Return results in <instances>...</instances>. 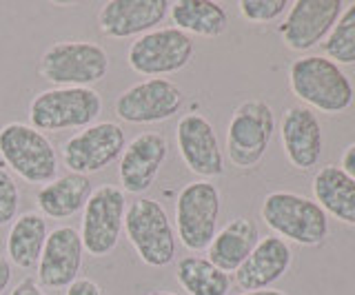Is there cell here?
<instances>
[{
    "mask_svg": "<svg viewBox=\"0 0 355 295\" xmlns=\"http://www.w3.org/2000/svg\"><path fill=\"white\" fill-rule=\"evenodd\" d=\"M92 191V180L87 176L64 173V176L42 184L36 193V204L40 215L51 217V220H67L85 209Z\"/></svg>",
    "mask_w": 355,
    "mask_h": 295,
    "instance_id": "cell-20",
    "label": "cell"
},
{
    "mask_svg": "<svg viewBox=\"0 0 355 295\" xmlns=\"http://www.w3.org/2000/svg\"><path fill=\"white\" fill-rule=\"evenodd\" d=\"M0 158L25 182L47 184L58 178L53 142L27 123H7L0 129Z\"/></svg>",
    "mask_w": 355,
    "mask_h": 295,
    "instance_id": "cell-3",
    "label": "cell"
},
{
    "mask_svg": "<svg viewBox=\"0 0 355 295\" xmlns=\"http://www.w3.org/2000/svg\"><path fill=\"white\" fill-rule=\"evenodd\" d=\"M83 240L78 229L60 224L49 231L42 256L38 260V284L42 289H64L80 278Z\"/></svg>",
    "mask_w": 355,
    "mask_h": 295,
    "instance_id": "cell-15",
    "label": "cell"
},
{
    "mask_svg": "<svg viewBox=\"0 0 355 295\" xmlns=\"http://www.w3.org/2000/svg\"><path fill=\"white\" fill-rule=\"evenodd\" d=\"M324 51L331 62L353 64L355 62V3L340 14L336 27L324 42Z\"/></svg>",
    "mask_w": 355,
    "mask_h": 295,
    "instance_id": "cell-26",
    "label": "cell"
},
{
    "mask_svg": "<svg viewBox=\"0 0 355 295\" xmlns=\"http://www.w3.org/2000/svg\"><path fill=\"white\" fill-rule=\"evenodd\" d=\"M220 191L214 182H189L175 200V238L189 251H205L218 233Z\"/></svg>",
    "mask_w": 355,
    "mask_h": 295,
    "instance_id": "cell-7",
    "label": "cell"
},
{
    "mask_svg": "<svg viewBox=\"0 0 355 295\" xmlns=\"http://www.w3.org/2000/svg\"><path fill=\"white\" fill-rule=\"evenodd\" d=\"M38 73L55 87H92L107 78L109 53L92 40H58L44 49Z\"/></svg>",
    "mask_w": 355,
    "mask_h": 295,
    "instance_id": "cell-1",
    "label": "cell"
},
{
    "mask_svg": "<svg viewBox=\"0 0 355 295\" xmlns=\"http://www.w3.org/2000/svg\"><path fill=\"white\" fill-rule=\"evenodd\" d=\"M175 142L187 169L200 178H218L225 173V156L214 125L200 114H187L178 120Z\"/></svg>",
    "mask_w": 355,
    "mask_h": 295,
    "instance_id": "cell-13",
    "label": "cell"
},
{
    "mask_svg": "<svg viewBox=\"0 0 355 295\" xmlns=\"http://www.w3.org/2000/svg\"><path fill=\"white\" fill-rule=\"evenodd\" d=\"M20 189L7 167L0 165V226L11 224L18 217Z\"/></svg>",
    "mask_w": 355,
    "mask_h": 295,
    "instance_id": "cell-27",
    "label": "cell"
},
{
    "mask_svg": "<svg viewBox=\"0 0 355 295\" xmlns=\"http://www.w3.org/2000/svg\"><path fill=\"white\" fill-rule=\"evenodd\" d=\"M103 111V98L92 87H53L29 105L31 127L38 131L85 129Z\"/></svg>",
    "mask_w": 355,
    "mask_h": 295,
    "instance_id": "cell-5",
    "label": "cell"
},
{
    "mask_svg": "<svg viewBox=\"0 0 355 295\" xmlns=\"http://www.w3.org/2000/svg\"><path fill=\"white\" fill-rule=\"evenodd\" d=\"M262 220L284 242L291 240L302 247H315L329 233V217L315 200L293 191H273L264 198Z\"/></svg>",
    "mask_w": 355,
    "mask_h": 295,
    "instance_id": "cell-4",
    "label": "cell"
},
{
    "mask_svg": "<svg viewBox=\"0 0 355 295\" xmlns=\"http://www.w3.org/2000/svg\"><path fill=\"white\" fill-rule=\"evenodd\" d=\"M11 295H47L44 289L38 284V280L33 278H22L14 289H11Z\"/></svg>",
    "mask_w": 355,
    "mask_h": 295,
    "instance_id": "cell-30",
    "label": "cell"
},
{
    "mask_svg": "<svg viewBox=\"0 0 355 295\" xmlns=\"http://www.w3.org/2000/svg\"><path fill=\"white\" fill-rule=\"evenodd\" d=\"M127 198L125 191L114 184H103L92 191L83 209L80 240L89 256L105 258L118 247L120 233L125 231Z\"/></svg>",
    "mask_w": 355,
    "mask_h": 295,
    "instance_id": "cell-8",
    "label": "cell"
},
{
    "mask_svg": "<svg viewBox=\"0 0 355 295\" xmlns=\"http://www.w3.org/2000/svg\"><path fill=\"white\" fill-rule=\"evenodd\" d=\"M166 0H111L98 12V27L107 38H133L149 34L169 16Z\"/></svg>",
    "mask_w": 355,
    "mask_h": 295,
    "instance_id": "cell-17",
    "label": "cell"
},
{
    "mask_svg": "<svg viewBox=\"0 0 355 295\" xmlns=\"http://www.w3.org/2000/svg\"><path fill=\"white\" fill-rule=\"evenodd\" d=\"M193 40L175 27L153 29L131 42L127 51L129 67L149 78L182 71L193 58Z\"/></svg>",
    "mask_w": 355,
    "mask_h": 295,
    "instance_id": "cell-9",
    "label": "cell"
},
{
    "mask_svg": "<svg viewBox=\"0 0 355 295\" xmlns=\"http://www.w3.org/2000/svg\"><path fill=\"white\" fill-rule=\"evenodd\" d=\"M64 295H105V293H103V287H100L96 280L83 276L67 287Z\"/></svg>",
    "mask_w": 355,
    "mask_h": 295,
    "instance_id": "cell-29",
    "label": "cell"
},
{
    "mask_svg": "<svg viewBox=\"0 0 355 295\" xmlns=\"http://www.w3.org/2000/svg\"><path fill=\"white\" fill-rule=\"evenodd\" d=\"M9 282H11V262L7 260V256L0 253V295L9 289Z\"/></svg>",
    "mask_w": 355,
    "mask_h": 295,
    "instance_id": "cell-31",
    "label": "cell"
},
{
    "mask_svg": "<svg viewBox=\"0 0 355 295\" xmlns=\"http://www.w3.org/2000/svg\"><path fill=\"white\" fill-rule=\"evenodd\" d=\"M182 105L184 93L173 80L147 78L118 96L116 116L131 125H151L173 118Z\"/></svg>",
    "mask_w": 355,
    "mask_h": 295,
    "instance_id": "cell-12",
    "label": "cell"
},
{
    "mask_svg": "<svg viewBox=\"0 0 355 295\" xmlns=\"http://www.w3.org/2000/svg\"><path fill=\"white\" fill-rule=\"evenodd\" d=\"M288 84L300 100L324 114L347 111L353 105V84L336 62L322 56H304L288 69Z\"/></svg>",
    "mask_w": 355,
    "mask_h": 295,
    "instance_id": "cell-2",
    "label": "cell"
},
{
    "mask_svg": "<svg viewBox=\"0 0 355 295\" xmlns=\"http://www.w3.org/2000/svg\"><path fill=\"white\" fill-rule=\"evenodd\" d=\"M169 16L175 29L184 31L187 36L196 34L202 38H218L229 27L225 7L214 0H178L171 3Z\"/></svg>",
    "mask_w": 355,
    "mask_h": 295,
    "instance_id": "cell-24",
    "label": "cell"
},
{
    "mask_svg": "<svg viewBox=\"0 0 355 295\" xmlns=\"http://www.w3.org/2000/svg\"><path fill=\"white\" fill-rule=\"evenodd\" d=\"M49 229L40 211H25L11 222L7 235V260L22 271L38 267Z\"/></svg>",
    "mask_w": 355,
    "mask_h": 295,
    "instance_id": "cell-22",
    "label": "cell"
},
{
    "mask_svg": "<svg viewBox=\"0 0 355 295\" xmlns=\"http://www.w3.org/2000/svg\"><path fill=\"white\" fill-rule=\"evenodd\" d=\"M175 280L189 295H229L231 289L229 273L200 256H187L178 262Z\"/></svg>",
    "mask_w": 355,
    "mask_h": 295,
    "instance_id": "cell-25",
    "label": "cell"
},
{
    "mask_svg": "<svg viewBox=\"0 0 355 295\" xmlns=\"http://www.w3.org/2000/svg\"><path fill=\"white\" fill-rule=\"evenodd\" d=\"M125 233L147 267L162 269L175 258V229L164 206L153 198H138L127 206Z\"/></svg>",
    "mask_w": 355,
    "mask_h": 295,
    "instance_id": "cell-6",
    "label": "cell"
},
{
    "mask_svg": "<svg viewBox=\"0 0 355 295\" xmlns=\"http://www.w3.org/2000/svg\"><path fill=\"white\" fill-rule=\"evenodd\" d=\"M147 295H175V293H171V291H151Z\"/></svg>",
    "mask_w": 355,
    "mask_h": 295,
    "instance_id": "cell-34",
    "label": "cell"
},
{
    "mask_svg": "<svg viewBox=\"0 0 355 295\" xmlns=\"http://www.w3.org/2000/svg\"><path fill=\"white\" fill-rule=\"evenodd\" d=\"M169 154V142L158 131H144L127 142L118 162V180L125 193H147Z\"/></svg>",
    "mask_w": 355,
    "mask_h": 295,
    "instance_id": "cell-14",
    "label": "cell"
},
{
    "mask_svg": "<svg viewBox=\"0 0 355 295\" xmlns=\"http://www.w3.org/2000/svg\"><path fill=\"white\" fill-rule=\"evenodd\" d=\"M342 14V0H297L280 25L284 45L293 51H306L336 27Z\"/></svg>",
    "mask_w": 355,
    "mask_h": 295,
    "instance_id": "cell-16",
    "label": "cell"
},
{
    "mask_svg": "<svg viewBox=\"0 0 355 295\" xmlns=\"http://www.w3.org/2000/svg\"><path fill=\"white\" fill-rule=\"evenodd\" d=\"M127 147L125 129L118 123L103 120L85 127L83 131L73 134L62 145V162L69 173H80V176H92L107 169L109 165L122 156Z\"/></svg>",
    "mask_w": 355,
    "mask_h": 295,
    "instance_id": "cell-11",
    "label": "cell"
},
{
    "mask_svg": "<svg viewBox=\"0 0 355 295\" xmlns=\"http://www.w3.org/2000/svg\"><path fill=\"white\" fill-rule=\"evenodd\" d=\"M280 138L288 162L295 169H313L322 156V127L318 116L309 107H288L282 123Z\"/></svg>",
    "mask_w": 355,
    "mask_h": 295,
    "instance_id": "cell-18",
    "label": "cell"
},
{
    "mask_svg": "<svg viewBox=\"0 0 355 295\" xmlns=\"http://www.w3.org/2000/svg\"><path fill=\"white\" fill-rule=\"evenodd\" d=\"M240 295H286V293L277 291V289H262V291H247V293H240Z\"/></svg>",
    "mask_w": 355,
    "mask_h": 295,
    "instance_id": "cell-33",
    "label": "cell"
},
{
    "mask_svg": "<svg viewBox=\"0 0 355 295\" xmlns=\"http://www.w3.org/2000/svg\"><path fill=\"white\" fill-rule=\"evenodd\" d=\"M340 169H342V171H347L349 176L355 180V142H353V145H349V147H347V151H344Z\"/></svg>",
    "mask_w": 355,
    "mask_h": 295,
    "instance_id": "cell-32",
    "label": "cell"
},
{
    "mask_svg": "<svg viewBox=\"0 0 355 295\" xmlns=\"http://www.w3.org/2000/svg\"><path fill=\"white\" fill-rule=\"evenodd\" d=\"M291 249L277 235L260 238L251 256L236 271V282L242 291H262L280 280L291 267Z\"/></svg>",
    "mask_w": 355,
    "mask_h": 295,
    "instance_id": "cell-19",
    "label": "cell"
},
{
    "mask_svg": "<svg viewBox=\"0 0 355 295\" xmlns=\"http://www.w3.org/2000/svg\"><path fill=\"white\" fill-rule=\"evenodd\" d=\"M313 195L322 211L355 226V180L347 171L336 165L322 167L313 178Z\"/></svg>",
    "mask_w": 355,
    "mask_h": 295,
    "instance_id": "cell-23",
    "label": "cell"
},
{
    "mask_svg": "<svg viewBox=\"0 0 355 295\" xmlns=\"http://www.w3.org/2000/svg\"><path fill=\"white\" fill-rule=\"evenodd\" d=\"M260 240L258 226L249 217H236L225 229L216 233L214 242L209 244V262L225 273H236L242 262L251 256Z\"/></svg>",
    "mask_w": 355,
    "mask_h": 295,
    "instance_id": "cell-21",
    "label": "cell"
},
{
    "mask_svg": "<svg viewBox=\"0 0 355 295\" xmlns=\"http://www.w3.org/2000/svg\"><path fill=\"white\" fill-rule=\"evenodd\" d=\"M238 7L240 14L251 23H271L286 12L288 3L286 0H242Z\"/></svg>",
    "mask_w": 355,
    "mask_h": 295,
    "instance_id": "cell-28",
    "label": "cell"
},
{
    "mask_svg": "<svg viewBox=\"0 0 355 295\" xmlns=\"http://www.w3.org/2000/svg\"><path fill=\"white\" fill-rule=\"evenodd\" d=\"M275 131V118L264 100L236 107L227 129V156L238 169H251L264 158Z\"/></svg>",
    "mask_w": 355,
    "mask_h": 295,
    "instance_id": "cell-10",
    "label": "cell"
}]
</instances>
